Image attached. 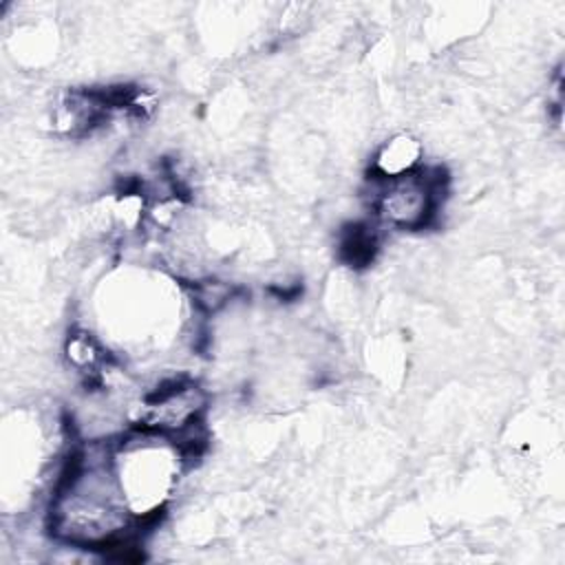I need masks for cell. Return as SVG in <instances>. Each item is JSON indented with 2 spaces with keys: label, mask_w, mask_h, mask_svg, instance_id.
<instances>
[{
  "label": "cell",
  "mask_w": 565,
  "mask_h": 565,
  "mask_svg": "<svg viewBox=\"0 0 565 565\" xmlns=\"http://www.w3.org/2000/svg\"><path fill=\"white\" fill-rule=\"evenodd\" d=\"M342 249L349 252V263L360 265L373 258V249H375V238L371 232H366V227H353L349 232V236L342 241Z\"/></svg>",
  "instance_id": "7a4b0ae2"
},
{
  "label": "cell",
  "mask_w": 565,
  "mask_h": 565,
  "mask_svg": "<svg viewBox=\"0 0 565 565\" xmlns=\"http://www.w3.org/2000/svg\"><path fill=\"white\" fill-rule=\"evenodd\" d=\"M375 179L380 181L375 210L384 221L404 230L428 225L439 205L441 177H430L428 170H406Z\"/></svg>",
  "instance_id": "6da1fadb"
}]
</instances>
